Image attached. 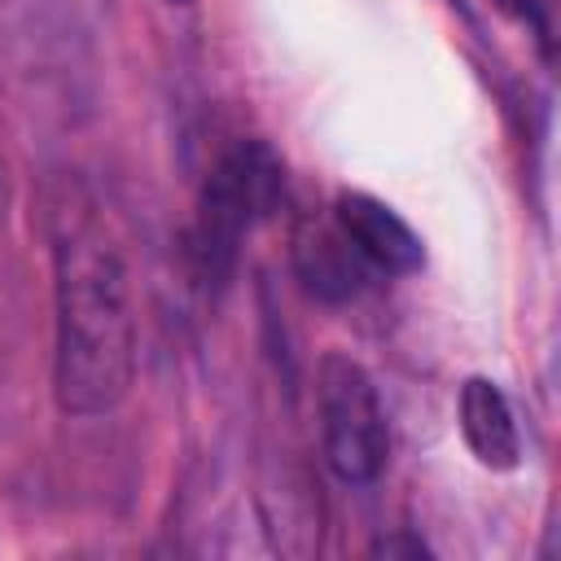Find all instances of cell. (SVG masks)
<instances>
[{
  "label": "cell",
  "mask_w": 561,
  "mask_h": 561,
  "mask_svg": "<svg viewBox=\"0 0 561 561\" xmlns=\"http://www.w3.org/2000/svg\"><path fill=\"white\" fill-rule=\"evenodd\" d=\"M280 193H285V175L263 140H241L215 162L197 197V224H193V254L206 280H224L232 272L245 232L276 210Z\"/></svg>",
  "instance_id": "2"
},
{
  "label": "cell",
  "mask_w": 561,
  "mask_h": 561,
  "mask_svg": "<svg viewBox=\"0 0 561 561\" xmlns=\"http://www.w3.org/2000/svg\"><path fill=\"white\" fill-rule=\"evenodd\" d=\"M167 4H188V0H167Z\"/></svg>",
  "instance_id": "8"
},
{
  "label": "cell",
  "mask_w": 561,
  "mask_h": 561,
  "mask_svg": "<svg viewBox=\"0 0 561 561\" xmlns=\"http://www.w3.org/2000/svg\"><path fill=\"white\" fill-rule=\"evenodd\" d=\"M316 408L324 465L346 486H368L386 469L390 425L364 364H355L351 355H324L316 368Z\"/></svg>",
  "instance_id": "3"
},
{
  "label": "cell",
  "mask_w": 561,
  "mask_h": 561,
  "mask_svg": "<svg viewBox=\"0 0 561 561\" xmlns=\"http://www.w3.org/2000/svg\"><path fill=\"white\" fill-rule=\"evenodd\" d=\"M495 4L508 9V13H517L522 22H535L539 35H548V0H495Z\"/></svg>",
  "instance_id": "7"
},
{
  "label": "cell",
  "mask_w": 561,
  "mask_h": 561,
  "mask_svg": "<svg viewBox=\"0 0 561 561\" xmlns=\"http://www.w3.org/2000/svg\"><path fill=\"white\" fill-rule=\"evenodd\" d=\"M460 434L478 465L495 473H508L522 465V430H517L513 403L486 377H469L460 386Z\"/></svg>",
  "instance_id": "5"
},
{
  "label": "cell",
  "mask_w": 561,
  "mask_h": 561,
  "mask_svg": "<svg viewBox=\"0 0 561 561\" xmlns=\"http://www.w3.org/2000/svg\"><path fill=\"white\" fill-rule=\"evenodd\" d=\"M333 224L351 241V250L377 272L408 276L425 263V250H421V237L412 232V224L399 210H390L386 202H377L373 193H342L333 206Z\"/></svg>",
  "instance_id": "4"
},
{
  "label": "cell",
  "mask_w": 561,
  "mask_h": 561,
  "mask_svg": "<svg viewBox=\"0 0 561 561\" xmlns=\"http://www.w3.org/2000/svg\"><path fill=\"white\" fill-rule=\"evenodd\" d=\"M57 359L53 390L66 416L118 408L136 381V302L118 250L88 224L57 237Z\"/></svg>",
  "instance_id": "1"
},
{
  "label": "cell",
  "mask_w": 561,
  "mask_h": 561,
  "mask_svg": "<svg viewBox=\"0 0 561 561\" xmlns=\"http://www.w3.org/2000/svg\"><path fill=\"white\" fill-rule=\"evenodd\" d=\"M294 263H298L307 294H316L324 302H346L364 285V259L351 250V241L337 232V224L333 228L307 224L294 241Z\"/></svg>",
  "instance_id": "6"
}]
</instances>
